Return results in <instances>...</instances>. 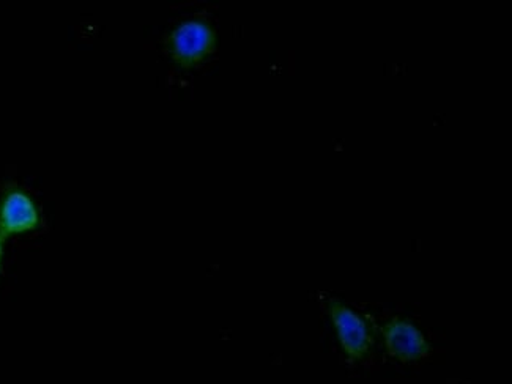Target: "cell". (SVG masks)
<instances>
[{"label": "cell", "mask_w": 512, "mask_h": 384, "mask_svg": "<svg viewBox=\"0 0 512 384\" xmlns=\"http://www.w3.org/2000/svg\"><path fill=\"white\" fill-rule=\"evenodd\" d=\"M215 32L202 21H188L174 30L169 49L175 62L185 68L194 67L215 49Z\"/></svg>", "instance_id": "obj_1"}, {"label": "cell", "mask_w": 512, "mask_h": 384, "mask_svg": "<svg viewBox=\"0 0 512 384\" xmlns=\"http://www.w3.org/2000/svg\"><path fill=\"white\" fill-rule=\"evenodd\" d=\"M330 314L347 358L350 361H360L368 355L372 339L366 323L339 303H330Z\"/></svg>", "instance_id": "obj_2"}, {"label": "cell", "mask_w": 512, "mask_h": 384, "mask_svg": "<svg viewBox=\"0 0 512 384\" xmlns=\"http://www.w3.org/2000/svg\"><path fill=\"white\" fill-rule=\"evenodd\" d=\"M40 216L34 202L24 192L13 191L0 205V235L2 238L37 229Z\"/></svg>", "instance_id": "obj_3"}, {"label": "cell", "mask_w": 512, "mask_h": 384, "mask_svg": "<svg viewBox=\"0 0 512 384\" xmlns=\"http://www.w3.org/2000/svg\"><path fill=\"white\" fill-rule=\"evenodd\" d=\"M383 336L391 356L399 361H416L431 351L423 334L415 326L402 320L388 323L383 328Z\"/></svg>", "instance_id": "obj_4"}, {"label": "cell", "mask_w": 512, "mask_h": 384, "mask_svg": "<svg viewBox=\"0 0 512 384\" xmlns=\"http://www.w3.org/2000/svg\"><path fill=\"white\" fill-rule=\"evenodd\" d=\"M0 262H2V235H0Z\"/></svg>", "instance_id": "obj_5"}]
</instances>
